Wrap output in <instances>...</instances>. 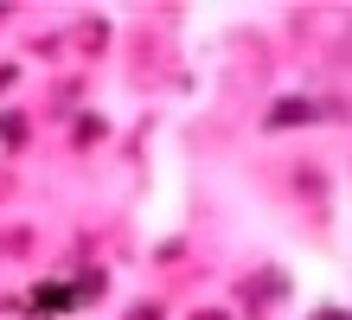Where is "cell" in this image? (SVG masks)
Segmentation results:
<instances>
[{
	"mask_svg": "<svg viewBox=\"0 0 352 320\" xmlns=\"http://www.w3.org/2000/svg\"><path fill=\"white\" fill-rule=\"evenodd\" d=\"M307 116H320V109H307V103H282V109H276V116H269V122H276V128H282V122H307Z\"/></svg>",
	"mask_w": 352,
	"mask_h": 320,
	"instance_id": "cell-1",
	"label": "cell"
}]
</instances>
